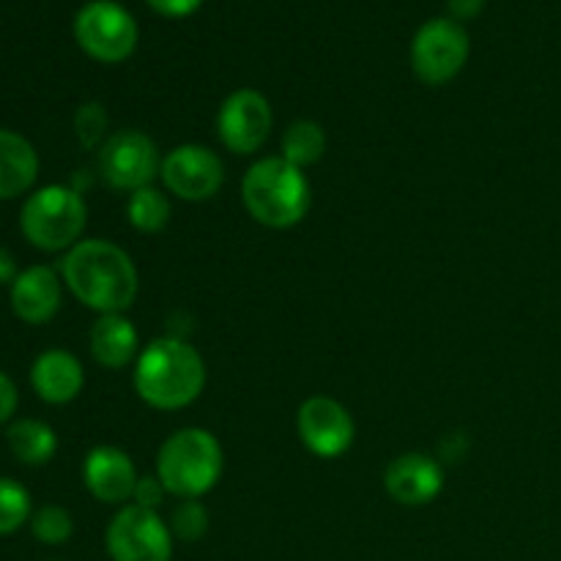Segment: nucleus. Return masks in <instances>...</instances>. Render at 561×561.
<instances>
[{"label": "nucleus", "instance_id": "obj_1", "mask_svg": "<svg viewBox=\"0 0 561 561\" xmlns=\"http://www.w3.org/2000/svg\"><path fill=\"white\" fill-rule=\"evenodd\" d=\"M60 274L71 296L99 316L126 312L140 290V274L129 252L104 239H82L71 247Z\"/></svg>", "mask_w": 561, "mask_h": 561}, {"label": "nucleus", "instance_id": "obj_2", "mask_svg": "<svg viewBox=\"0 0 561 561\" xmlns=\"http://www.w3.org/2000/svg\"><path fill=\"white\" fill-rule=\"evenodd\" d=\"M206 387V362L195 345L159 337L135 362V392L157 411H179L195 403Z\"/></svg>", "mask_w": 561, "mask_h": 561}, {"label": "nucleus", "instance_id": "obj_3", "mask_svg": "<svg viewBox=\"0 0 561 561\" xmlns=\"http://www.w3.org/2000/svg\"><path fill=\"white\" fill-rule=\"evenodd\" d=\"M241 201L250 217L263 228L288 230L307 217L312 203L305 170L283 157L257 159L241 181Z\"/></svg>", "mask_w": 561, "mask_h": 561}, {"label": "nucleus", "instance_id": "obj_4", "mask_svg": "<svg viewBox=\"0 0 561 561\" xmlns=\"http://www.w3.org/2000/svg\"><path fill=\"white\" fill-rule=\"evenodd\" d=\"M222 444L206 427H181L164 438L157 477L175 499H203L222 477Z\"/></svg>", "mask_w": 561, "mask_h": 561}, {"label": "nucleus", "instance_id": "obj_5", "mask_svg": "<svg viewBox=\"0 0 561 561\" xmlns=\"http://www.w3.org/2000/svg\"><path fill=\"white\" fill-rule=\"evenodd\" d=\"M88 225V206L80 190L49 184L33 190L20 211V230L31 247L42 252H69L80 244Z\"/></svg>", "mask_w": 561, "mask_h": 561}, {"label": "nucleus", "instance_id": "obj_6", "mask_svg": "<svg viewBox=\"0 0 561 561\" xmlns=\"http://www.w3.org/2000/svg\"><path fill=\"white\" fill-rule=\"evenodd\" d=\"M75 38L99 64H121L137 47V22L115 0H91L77 11Z\"/></svg>", "mask_w": 561, "mask_h": 561}, {"label": "nucleus", "instance_id": "obj_7", "mask_svg": "<svg viewBox=\"0 0 561 561\" xmlns=\"http://www.w3.org/2000/svg\"><path fill=\"white\" fill-rule=\"evenodd\" d=\"M469 49V33L458 20L433 16L411 42V69L427 85H444L463 71Z\"/></svg>", "mask_w": 561, "mask_h": 561}, {"label": "nucleus", "instance_id": "obj_8", "mask_svg": "<svg viewBox=\"0 0 561 561\" xmlns=\"http://www.w3.org/2000/svg\"><path fill=\"white\" fill-rule=\"evenodd\" d=\"M104 546L113 561H170L173 531L157 510L126 504L110 520Z\"/></svg>", "mask_w": 561, "mask_h": 561}, {"label": "nucleus", "instance_id": "obj_9", "mask_svg": "<svg viewBox=\"0 0 561 561\" xmlns=\"http://www.w3.org/2000/svg\"><path fill=\"white\" fill-rule=\"evenodd\" d=\"M162 168L157 142L137 129H121L99 148V173L104 184L121 192H137L151 186Z\"/></svg>", "mask_w": 561, "mask_h": 561}, {"label": "nucleus", "instance_id": "obj_10", "mask_svg": "<svg viewBox=\"0 0 561 561\" xmlns=\"http://www.w3.org/2000/svg\"><path fill=\"white\" fill-rule=\"evenodd\" d=\"M164 190L173 197L186 203L211 201L225 184V164L208 146L201 142H184L162 157L159 168Z\"/></svg>", "mask_w": 561, "mask_h": 561}, {"label": "nucleus", "instance_id": "obj_11", "mask_svg": "<svg viewBox=\"0 0 561 561\" xmlns=\"http://www.w3.org/2000/svg\"><path fill=\"white\" fill-rule=\"evenodd\" d=\"M274 126L268 99L255 88H239L222 102L217 113V135L230 153L250 157L261 151Z\"/></svg>", "mask_w": 561, "mask_h": 561}, {"label": "nucleus", "instance_id": "obj_12", "mask_svg": "<svg viewBox=\"0 0 561 561\" xmlns=\"http://www.w3.org/2000/svg\"><path fill=\"white\" fill-rule=\"evenodd\" d=\"M296 433L316 458L332 460L348 453L356 436V425L354 416L340 400L327 398V394H312L299 405Z\"/></svg>", "mask_w": 561, "mask_h": 561}, {"label": "nucleus", "instance_id": "obj_13", "mask_svg": "<svg viewBox=\"0 0 561 561\" xmlns=\"http://www.w3.org/2000/svg\"><path fill=\"white\" fill-rule=\"evenodd\" d=\"M383 488L403 507H425L444 491V469L433 455H398L383 471Z\"/></svg>", "mask_w": 561, "mask_h": 561}, {"label": "nucleus", "instance_id": "obj_14", "mask_svg": "<svg viewBox=\"0 0 561 561\" xmlns=\"http://www.w3.org/2000/svg\"><path fill=\"white\" fill-rule=\"evenodd\" d=\"M137 474L129 455L118 447H93L82 460V482L88 493L102 504H126L135 493Z\"/></svg>", "mask_w": 561, "mask_h": 561}, {"label": "nucleus", "instance_id": "obj_15", "mask_svg": "<svg viewBox=\"0 0 561 561\" xmlns=\"http://www.w3.org/2000/svg\"><path fill=\"white\" fill-rule=\"evenodd\" d=\"M11 310L27 327L49 323L60 310L64 301V283L49 266H31L16 274L9 290Z\"/></svg>", "mask_w": 561, "mask_h": 561}, {"label": "nucleus", "instance_id": "obj_16", "mask_svg": "<svg viewBox=\"0 0 561 561\" xmlns=\"http://www.w3.org/2000/svg\"><path fill=\"white\" fill-rule=\"evenodd\" d=\"M31 387L44 403L66 405L80 398L85 387V370L75 354L64 348H49L33 359Z\"/></svg>", "mask_w": 561, "mask_h": 561}, {"label": "nucleus", "instance_id": "obj_17", "mask_svg": "<svg viewBox=\"0 0 561 561\" xmlns=\"http://www.w3.org/2000/svg\"><path fill=\"white\" fill-rule=\"evenodd\" d=\"M91 356L104 370H124L140 356V334L124 312L99 316L91 327Z\"/></svg>", "mask_w": 561, "mask_h": 561}, {"label": "nucleus", "instance_id": "obj_18", "mask_svg": "<svg viewBox=\"0 0 561 561\" xmlns=\"http://www.w3.org/2000/svg\"><path fill=\"white\" fill-rule=\"evenodd\" d=\"M38 179V153L20 131L0 129V201L27 195Z\"/></svg>", "mask_w": 561, "mask_h": 561}, {"label": "nucleus", "instance_id": "obj_19", "mask_svg": "<svg viewBox=\"0 0 561 561\" xmlns=\"http://www.w3.org/2000/svg\"><path fill=\"white\" fill-rule=\"evenodd\" d=\"M5 444L22 466H47L58 453V436L42 420H14L5 431Z\"/></svg>", "mask_w": 561, "mask_h": 561}, {"label": "nucleus", "instance_id": "obj_20", "mask_svg": "<svg viewBox=\"0 0 561 561\" xmlns=\"http://www.w3.org/2000/svg\"><path fill=\"white\" fill-rule=\"evenodd\" d=\"M327 153V131L318 121L299 118L285 129L283 135V159L296 164V168H310V164L321 162Z\"/></svg>", "mask_w": 561, "mask_h": 561}, {"label": "nucleus", "instance_id": "obj_21", "mask_svg": "<svg viewBox=\"0 0 561 561\" xmlns=\"http://www.w3.org/2000/svg\"><path fill=\"white\" fill-rule=\"evenodd\" d=\"M126 219L140 233H162L170 222V197L157 186H142L131 192L126 203Z\"/></svg>", "mask_w": 561, "mask_h": 561}, {"label": "nucleus", "instance_id": "obj_22", "mask_svg": "<svg viewBox=\"0 0 561 561\" xmlns=\"http://www.w3.org/2000/svg\"><path fill=\"white\" fill-rule=\"evenodd\" d=\"M31 493L16 480L0 477V537L14 535L22 526L31 524Z\"/></svg>", "mask_w": 561, "mask_h": 561}, {"label": "nucleus", "instance_id": "obj_23", "mask_svg": "<svg viewBox=\"0 0 561 561\" xmlns=\"http://www.w3.org/2000/svg\"><path fill=\"white\" fill-rule=\"evenodd\" d=\"M31 531L44 546H64L75 535V520H71L69 510L58 507V504H44L31 515Z\"/></svg>", "mask_w": 561, "mask_h": 561}, {"label": "nucleus", "instance_id": "obj_24", "mask_svg": "<svg viewBox=\"0 0 561 561\" xmlns=\"http://www.w3.org/2000/svg\"><path fill=\"white\" fill-rule=\"evenodd\" d=\"M170 531L181 542H197L208 531V510L203 507L201 499H181L173 507V515L168 520Z\"/></svg>", "mask_w": 561, "mask_h": 561}, {"label": "nucleus", "instance_id": "obj_25", "mask_svg": "<svg viewBox=\"0 0 561 561\" xmlns=\"http://www.w3.org/2000/svg\"><path fill=\"white\" fill-rule=\"evenodd\" d=\"M75 135L85 148H102L107 140V110L99 102H85L75 113Z\"/></svg>", "mask_w": 561, "mask_h": 561}, {"label": "nucleus", "instance_id": "obj_26", "mask_svg": "<svg viewBox=\"0 0 561 561\" xmlns=\"http://www.w3.org/2000/svg\"><path fill=\"white\" fill-rule=\"evenodd\" d=\"M164 496H168V488L162 485L157 474L153 477H140L135 485V493H131V504L137 507H146V510H159L162 507Z\"/></svg>", "mask_w": 561, "mask_h": 561}, {"label": "nucleus", "instance_id": "obj_27", "mask_svg": "<svg viewBox=\"0 0 561 561\" xmlns=\"http://www.w3.org/2000/svg\"><path fill=\"white\" fill-rule=\"evenodd\" d=\"M16 405H20V392H16L14 381L0 370V425H5L16 414Z\"/></svg>", "mask_w": 561, "mask_h": 561}, {"label": "nucleus", "instance_id": "obj_28", "mask_svg": "<svg viewBox=\"0 0 561 561\" xmlns=\"http://www.w3.org/2000/svg\"><path fill=\"white\" fill-rule=\"evenodd\" d=\"M148 5H151L153 11H159L162 16H173V20H179V16H190L192 11L201 9L203 0H146Z\"/></svg>", "mask_w": 561, "mask_h": 561}, {"label": "nucleus", "instance_id": "obj_29", "mask_svg": "<svg viewBox=\"0 0 561 561\" xmlns=\"http://www.w3.org/2000/svg\"><path fill=\"white\" fill-rule=\"evenodd\" d=\"M449 11H453V20H471V16L480 14L485 9V0H447Z\"/></svg>", "mask_w": 561, "mask_h": 561}, {"label": "nucleus", "instance_id": "obj_30", "mask_svg": "<svg viewBox=\"0 0 561 561\" xmlns=\"http://www.w3.org/2000/svg\"><path fill=\"white\" fill-rule=\"evenodd\" d=\"M16 274H20V272H16L14 255H11L5 247H0V285H9V288H11V283L16 279Z\"/></svg>", "mask_w": 561, "mask_h": 561}]
</instances>
